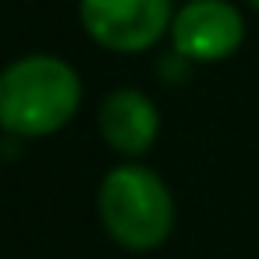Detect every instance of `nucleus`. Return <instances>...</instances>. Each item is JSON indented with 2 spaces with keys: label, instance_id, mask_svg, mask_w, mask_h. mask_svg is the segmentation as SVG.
Here are the masks:
<instances>
[{
  "label": "nucleus",
  "instance_id": "obj_1",
  "mask_svg": "<svg viewBox=\"0 0 259 259\" xmlns=\"http://www.w3.org/2000/svg\"><path fill=\"white\" fill-rule=\"evenodd\" d=\"M82 107L78 71L54 54H29L0 71V128L15 139H43L71 124Z\"/></svg>",
  "mask_w": 259,
  "mask_h": 259
},
{
  "label": "nucleus",
  "instance_id": "obj_6",
  "mask_svg": "<svg viewBox=\"0 0 259 259\" xmlns=\"http://www.w3.org/2000/svg\"><path fill=\"white\" fill-rule=\"evenodd\" d=\"M248 4H252V8H255V11H259V0H248Z\"/></svg>",
  "mask_w": 259,
  "mask_h": 259
},
{
  "label": "nucleus",
  "instance_id": "obj_2",
  "mask_svg": "<svg viewBox=\"0 0 259 259\" xmlns=\"http://www.w3.org/2000/svg\"><path fill=\"white\" fill-rule=\"evenodd\" d=\"M96 209L103 231L132 252L160 248L174 227V195L167 181L142 163L114 167L100 181Z\"/></svg>",
  "mask_w": 259,
  "mask_h": 259
},
{
  "label": "nucleus",
  "instance_id": "obj_3",
  "mask_svg": "<svg viewBox=\"0 0 259 259\" xmlns=\"http://www.w3.org/2000/svg\"><path fill=\"white\" fill-rule=\"evenodd\" d=\"M85 36L110 54L156 47L174 22V0H78Z\"/></svg>",
  "mask_w": 259,
  "mask_h": 259
},
{
  "label": "nucleus",
  "instance_id": "obj_5",
  "mask_svg": "<svg viewBox=\"0 0 259 259\" xmlns=\"http://www.w3.org/2000/svg\"><path fill=\"white\" fill-rule=\"evenodd\" d=\"M100 135L124 156H142L160 135V110L139 89H114L100 107Z\"/></svg>",
  "mask_w": 259,
  "mask_h": 259
},
{
  "label": "nucleus",
  "instance_id": "obj_4",
  "mask_svg": "<svg viewBox=\"0 0 259 259\" xmlns=\"http://www.w3.org/2000/svg\"><path fill=\"white\" fill-rule=\"evenodd\" d=\"M167 36L185 64H217L245 43V18L227 0H185Z\"/></svg>",
  "mask_w": 259,
  "mask_h": 259
}]
</instances>
